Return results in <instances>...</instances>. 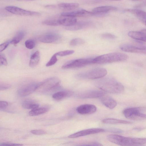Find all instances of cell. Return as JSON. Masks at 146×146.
I'll use <instances>...</instances> for the list:
<instances>
[{"instance_id":"obj_1","label":"cell","mask_w":146,"mask_h":146,"mask_svg":"<svg viewBox=\"0 0 146 146\" xmlns=\"http://www.w3.org/2000/svg\"><path fill=\"white\" fill-rule=\"evenodd\" d=\"M96 86L105 92L119 94L123 92L124 87L123 85L112 78H106L98 80Z\"/></svg>"},{"instance_id":"obj_2","label":"cell","mask_w":146,"mask_h":146,"mask_svg":"<svg viewBox=\"0 0 146 146\" xmlns=\"http://www.w3.org/2000/svg\"><path fill=\"white\" fill-rule=\"evenodd\" d=\"M128 56L125 53L113 52L101 55L93 59V64H103L121 62L128 59Z\"/></svg>"},{"instance_id":"obj_3","label":"cell","mask_w":146,"mask_h":146,"mask_svg":"<svg viewBox=\"0 0 146 146\" xmlns=\"http://www.w3.org/2000/svg\"><path fill=\"white\" fill-rule=\"evenodd\" d=\"M107 139L109 141L121 146H134L139 145L138 138L110 134L107 136Z\"/></svg>"},{"instance_id":"obj_4","label":"cell","mask_w":146,"mask_h":146,"mask_svg":"<svg viewBox=\"0 0 146 146\" xmlns=\"http://www.w3.org/2000/svg\"><path fill=\"white\" fill-rule=\"evenodd\" d=\"M60 83V80L57 77H51L39 83L36 91L43 92L52 90L58 88Z\"/></svg>"},{"instance_id":"obj_5","label":"cell","mask_w":146,"mask_h":146,"mask_svg":"<svg viewBox=\"0 0 146 146\" xmlns=\"http://www.w3.org/2000/svg\"><path fill=\"white\" fill-rule=\"evenodd\" d=\"M141 109L138 107H131L123 110V114L128 119L141 120L146 119V114L141 112Z\"/></svg>"},{"instance_id":"obj_6","label":"cell","mask_w":146,"mask_h":146,"mask_svg":"<svg viewBox=\"0 0 146 146\" xmlns=\"http://www.w3.org/2000/svg\"><path fill=\"white\" fill-rule=\"evenodd\" d=\"M94 58H80L70 60L65 63L62 66L63 69L79 68L93 64Z\"/></svg>"},{"instance_id":"obj_7","label":"cell","mask_w":146,"mask_h":146,"mask_svg":"<svg viewBox=\"0 0 146 146\" xmlns=\"http://www.w3.org/2000/svg\"><path fill=\"white\" fill-rule=\"evenodd\" d=\"M107 73V70L103 68H97L87 72L82 73L79 75V77L89 79H96L102 78Z\"/></svg>"},{"instance_id":"obj_8","label":"cell","mask_w":146,"mask_h":146,"mask_svg":"<svg viewBox=\"0 0 146 146\" xmlns=\"http://www.w3.org/2000/svg\"><path fill=\"white\" fill-rule=\"evenodd\" d=\"M39 83L32 82L20 88L17 91L19 96L21 97L27 96L36 91Z\"/></svg>"},{"instance_id":"obj_9","label":"cell","mask_w":146,"mask_h":146,"mask_svg":"<svg viewBox=\"0 0 146 146\" xmlns=\"http://www.w3.org/2000/svg\"><path fill=\"white\" fill-rule=\"evenodd\" d=\"M5 8L6 10L10 13L17 15L29 16L39 14L38 12L26 10L14 6H6Z\"/></svg>"},{"instance_id":"obj_10","label":"cell","mask_w":146,"mask_h":146,"mask_svg":"<svg viewBox=\"0 0 146 146\" xmlns=\"http://www.w3.org/2000/svg\"><path fill=\"white\" fill-rule=\"evenodd\" d=\"M119 48L125 52L146 54V46L124 44L121 45Z\"/></svg>"},{"instance_id":"obj_11","label":"cell","mask_w":146,"mask_h":146,"mask_svg":"<svg viewBox=\"0 0 146 146\" xmlns=\"http://www.w3.org/2000/svg\"><path fill=\"white\" fill-rule=\"evenodd\" d=\"M105 131V129L102 128H90L78 131L69 135L68 137L70 138H76L88 135L95 134Z\"/></svg>"},{"instance_id":"obj_12","label":"cell","mask_w":146,"mask_h":146,"mask_svg":"<svg viewBox=\"0 0 146 146\" xmlns=\"http://www.w3.org/2000/svg\"><path fill=\"white\" fill-rule=\"evenodd\" d=\"M105 94L104 91L98 90H89L78 94L77 97L81 99L96 98L103 97Z\"/></svg>"},{"instance_id":"obj_13","label":"cell","mask_w":146,"mask_h":146,"mask_svg":"<svg viewBox=\"0 0 146 146\" xmlns=\"http://www.w3.org/2000/svg\"><path fill=\"white\" fill-rule=\"evenodd\" d=\"M94 15L90 12L84 9H79L74 11L64 12L61 14V16L64 17H86Z\"/></svg>"},{"instance_id":"obj_14","label":"cell","mask_w":146,"mask_h":146,"mask_svg":"<svg viewBox=\"0 0 146 146\" xmlns=\"http://www.w3.org/2000/svg\"><path fill=\"white\" fill-rule=\"evenodd\" d=\"M61 36L58 34L54 32H49L40 36L39 40L45 43H51L59 40Z\"/></svg>"},{"instance_id":"obj_15","label":"cell","mask_w":146,"mask_h":146,"mask_svg":"<svg viewBox=\"0 0 146 146\" xmlns=\"http://www.w3.org/2000/svg\"><path fill=\"white\" fill-rule=\"evenodd\" d=\"M97 110L96 106L90 104H84L80 105L76 108L79 113L82 115L90 114L95 113Z\"/></svg>"},{"instance_id":"obj_16","label":"cell","mask_w":146,"mask_h":146,"mask_svg":"<svg viewBox=\"0 0 146 146\" xmlns=\"http://www.w3.org/2000/svg\"><path fill=\"white\" fill-rule=\"evenodd\" d=\"M117 8L111 6H103L96 7L92 10L94 15H102L111 11H116Z\"/></svg>"},{"instance_id":"obj_17","label":"cell","mask_w":146,"mask_h":146,"mask_svg":"<svg viewBox=\"0 0 146 146\" xmlns=\"http://www.w3.org/2000/svg\"><path fill=\"white\" fill-rule=\"evenodd\" d=\"M128 35L133 39L146 42V29L140 31H130L128 33Z\"/></svg>"},{"instance_id":"obj_18","label":"cell","mask_w":146,"mask_h":146,"mask_svg":"<svg viewBox=\"0 0 146 146\" xmlns=\"http://www.w3.org/2000/svg\"><path fill=\"white\" fill-rule=\"evenodd\" d=\"M61 16L57 19L59 25L69 27L73 25L77 22V19L75 17Z\"/></svg>"},{"instance_id":"obj_19","label":"cell","mask_w":146,"mask_h":146,"mask_svg":"<svg viewBox=\"0 0 146 146\" xmlns=\"http://www.w3.org/2000/svg\"><path fill=\"white\" fill-rule=\"evenodd\" d=\"M91 23V22L89 21H80L77 22L72 25L66 27V29L69 31H77L88 26Z\"/></svg>"},{"instance_id":"obj_20","label":"cell","mask_w":146,"mask_h":146,"mask_svg":"<svg viewBox=\"0 0 146 146\" xmlns=\"http://www.w3.org/2000/svg\"><path fill=\"white\" fill-rule=\"evenodd\" d=\"M102 103L106 107L110 109H113L117 105L116 101L111 97L105 95L101 98Z\"/></svg>"},{"instance_id":"obj_21","label":"cell","mask_w":146,"mask_h":146,"mask_svg":"<svg viewBox=\"0 0 146 146\" xmlns=\"http://www.w3.org/2000/svg\"><path fill=\"white\" fill-rule=\"evenodd\" d=\"M73 94V92L70 91H61L54 93L53 94L52 97L55 100L59 101L70 97Z\"/></svg>"},{"instance_id":"obj_22","label":"cell","mask_w":146,"mask_h":146,"mask_svg":"<svg viewBox=\"0 0 146 146\" xmlns=\"http://www.w3.org/2000/svg\"><path fill=\"white\" fill-rule=\"evenodd\" d=\"M125 11L129 12L137 17L143 21L146 20V12L143 10L137 9H126Z\"/></svg>"},{"instance_id":"obj_23","label":"cell","mask_w":146,"mask_h":146,"mask_svg":"<svg viewBox=\"0 0 146 146\" xmlns=\"http://www.w3.org/2000/svg\"><path fill=\"white\" fill-rule=\"evenodd\" d=\"M22 106L26 109L32 110L38 108L39 104L36 101L32 99H26L22 102Z\"/></svg>"},{"instance_id":"obj_24","label":"cell","mask_w":146,"mask_h":146,"mask_svg":"<svg viewBox=\"0 0 146 146\" xmlns=\"http://www.w3.org/2000/svg\"><path fill=\"white\" fill-rule=\"evenodd\" d=\"M40 59V55L39 52L37 51L32 54L29 62V66L33 68L36 66L38 64Z\"/></svg>"},{"instance_id":"obj_25","label":"cell","mask_w":146,"mask_h":146,"mask_svg":"<svg viewBox=\"0 0 146 146\" xmlns=\"http://www.w3.org/2000/svg\"><path fill=\"white\" fill-rule=\"evenodd\" d=\"M49 110L48 108L46 107L37 108L31 110L29 113L31 116H35L42 114L47 112Z\"/></svg>"},{"instance_id":"obj_26","label":"cell","mask_w":146,"mask_h":146,"mask_svg":"<svg viewBox=\"0 0 146 146\" xmlns=\"http://www.w3.org/2000/svg\"><path fill=\"white\" fill-rule=\"evenodd\" d=\"M102 122L103 123L109 124H130L132 123L131 122L113 118H107L104 119Z\"/></svg>"},{"instance_id":"obj_27","label":"cell","mask_w":146,"mask_h":146,"mask_svg":"<svg viewBox=\"0 0 146 146\" xmlns=\"http://www.w3.org/2000/svg\"><path fill=\"white\" fill-rule=\"evenodd\" d=\"M58 6L61 9L71 10L77 8L79 6V4L76 3H62L58 4Z\"/></svg>"},{"instance_id":"obj_28","label":"cell","mask_w":146,"mask_h":146,"mask_svg":"<svg viewBox=\"0 0 146 146\" xmlns=\"http://www.w3.org/2000/svg\"><path fill=\"white\" fill-rule=\"evenodd\" d=\"M25 34V33L23 31H19L10 41V43L14 45H16L23 38Z\"/></svg>"},{"instance_id":"obj_29","label":"cell","mask_w":146,"mask_h":146,"mask_svg":"<svg viewBox=\"0 0 146 146\" xmlns=\"http://www.w3.org/2000/svg\"><path fill=\"white\" fill-rule=\"evenodd\" d=\"M85 41L80 38H75L72 40L70 42V44L72 46H75L84 44Z\"/></svg>"},{"instance_id":"obj_30","label":"cell","mask_w":146,"mask_h":146,"mask_svg":"<svg viewBox=\"0 0 146 146\" xmlns=\"http://www.w3.org/2000/svg\"><path fill=\"white\" fill-rule=\"evenodd\" d=\"M42 23L44 24L51 26L59 25L57 19H48L44 21Z\"/></svg>"},{"instance_id":"obj_31","label":"cell","mask_w":146,"mask_h":146,"mask_svg":"<svg viewBox=\"0 0 146 146\" xmlns=\"http://www.w3.org/2000/svg\"><path fill=\"white\" fill-rule=\"evenodd\" d=\"M26 47L29 49H33L35 45V41L32 39H29L27 40L25 42Z\"/></svg>"},{"instance_id":"obj_32","label":"cell","mask_w":146,"mask_h":146,"mask_svg":"<svg viewBox=\"0 0 146 146\" xmlns=\"http://www.w3.org/2000/svg\"><path fill=\"white\" fill-rule=\"evenodd\" d=\"M74 52V51L73 50H67L60 51L55 54L57 56H63L72 54Z\"/></svg>"},{"instance_id":"obj_33","label":"cell","mask_w":146,"mask_h":146,"mask_svg":"<svg viewBox=\"0 0 146 146\" xmlns=\"http://www.w3.org/2000/svg\"><path fill=\"white\" fill-rule=\"evenodd\" d=\"M56 54H54L51 57L50 60L46 64V66L48 67L55 64L57 61V58Z\"/></svg>"},{"instance_id":"obj_34","label":"cell","mask_w":146,"mask_h":146,"mask_svg":"<svg viewBox=\"0 0 146 146\" xmlns=\"http://www.w3.org/2000/svg\"><path fill=\"white\" fill-rule=\"evenodd\" d=\"M73 146H104L101 143L98 142H93L76 145Z\"/></svg>"},{"instance_id":"obj_35","label":"cell","mask_w":146,"mask_h":146,"mask_svg":"<svg viewBox=\"0 0 146 146\" xmlns=\"http://www.w3.org/2000/svg\"><path fill=\"white\" fill-rule=\"evenodd\" d=\"M105 131L114 133H121L123 132V131L122 130L115 128H110L105 129Z\"/></svg>"},{"instance_id":"obj_36","label":"cell","mask_w":146,"mask_h":146,"mask_svg":"<svg viewBox=\"0 0 146 146\" xmlns=\"http://www.w3.org/2000/svg\"><path fill=\"white\" fill-rule=\"evenodd\" d=\"M8 63L6 57L3 54H0V66L3 65L6 66L7 65Z\"/></svg>"},{"instance_id":"obj_37","label":"cell","mask_w":146,"mask_h":146,"mask_svg":"<svg viewBox=\"0 0 146 146\" xmlns=\"http://www.w3.org/2000/svg\"><path fill=\"white\" fill-rule=\"evenodd\" d=\"M31 132L35 135H42L46 133V132L41 129H34L31 130Z\"/></svg>"},{"instance_id":"obj_38","label":"cell","mask_w":146,"mask_h":146,"mask_svg":"<svg viewBox=\"0 0 146 146\" xmlns=\"http://www.w3.org/2000/svg\"><path fill=\"white\" fill-rule=\"evenodd\" d=\"M102 37L104 38L108 39H113L116 38L115 35L109 33H105L101 35Z\"/></svg>"},{"instance_id":"obj_39","label":"cell","mask_w":146,"mask_h":146,"mask_svg":"<svg viewBox=\"0 0 146 146\" xmlns=\"http://www.w3.org/2000/svg\"><path fill=\"white\" fill-rule=\"evenodd\" d=\"M10 43V41L9 40L1 44L0 45V52L5 50L8 47Z\"/></svg>"},{"instance_id":"obj_40","label":"cell","mask_w":146,"mask_h":146,"mask_svg":"<svg viewBox=\"0 0 146 146\" xmlns=\"http://www.w3.org/2000/svg\"><path fill=\"white\" fill-rule=\"evenodd\" d=\"M21 144L3 143L0 144V146H23Z\"/></svg>"},{"instance_id":"obj_41","label":"cell","mask_w":146,"mask_h":146,"mask_svg":"<svg viewBox=\"0 0 146 146\" xmlns=\"http://www.w3.org/2000/svg\"><path fill=\"white\" fill-rule=\"evenodd\" d=\"M8 103L7 102L5 101H2L0 102V110L5 109L8 106Z\"/></svg>"},{"instance_id":"obj_42","label":"cell","mask_w":146,"mask_h":146,"mask_svg":"<svg viewBox=\"0 0 146 146\" xmlns=\"http://www.w3.org/2000/svg\"><path fill=\"white\" fill-rule=\"evenodd\" d=\"M11 87V85L8 84L6 83L0 84V90H5Z\"/></svg>"},{"instance_id":"obj_43","label":"cell","mask_w":146,"mask_h":146,"mask_svg":"<svg viewBox=\"0 0 146 146\" xmlns=\"http://www.w3.org/2000/svg\"><path fill=\"white\" fill-rule=\"evenodd\" d=\"M144 24L146 25V20L144 21H143Z\"/></svg>"},{"instance_id":"obj_44","label":"cell","mask_w":146,"mask_h":146,"mask_svg":"<svg viewBox=\"0 0 146 146\" xmlns=\"http://www.w3.org/2000/svg\"><path fill=\"white\" fill-rule=\"evenodd\" d=\"M138 146V145H135V146Z\"/></svg>"}]
</instances>
